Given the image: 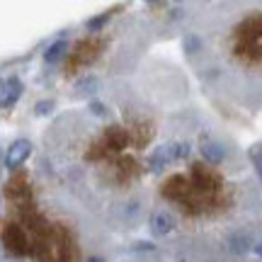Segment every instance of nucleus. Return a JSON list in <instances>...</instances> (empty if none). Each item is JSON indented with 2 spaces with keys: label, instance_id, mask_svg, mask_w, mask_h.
<instances>
[{
  "label": "nucleus",
  "instance_id": "f257e3e1",
  "mask_svg": "<svg viewBox=\"0 0 262 262\" xmlns=\"http://www.w3.org/2000/svg\"><path fill=\"white\" fill-rule=\"evenodd\" d=\"M192 107L187 78L150 61L49 126L41 172L110 235L131 233L146 226L150 182Z\"/></svg>",
  "mask_w": 262,
  "mask_h": 262
},
{
  "label": "nucleus",
  "instance_id": "f03ea898",
  "mask_svg": "<svg viewBox=\"0 0 262 262\" xmlns=\"http://www.w3.org/2000/svg\"><path fill=\"white\" fill-rule=\"evenodd\" d=\"M156 243H196L262 260V187L235 139L194 104L148 189Z\"/></svg>",
  "mask_w": 262,
  "mask_h": 262
},
{
  "label": "nucleus",
  "instance_id": "7ed1b4c3",
  "mask_svg": "<svg viewBox=\"0 0 262 262\" xmlns=\"http://www.w3.org/2000/svg\"><path fill=\"white\" fill-rule=\"evenodd\" d=\"M178 29L209 104L233 122L255 119L262 112V3H187Z\"/></svg>",
  "mask_w": 262,
  "mask_h": 262
},
{
  "label": "nucleus",
  "instance_id": "20e7f679",
  "mask_svg": "<svg viewBox=\"0 0 262 262\" xmlns=\"http://www.w3.org/2000/svg\"><path fill=\"white\" fill-rule=\"evenodd\" d=\"M0 248L10 262H112V235L41 172H17L5 187Z\"/></svg>",
  "mask_w": 262,
  "mask_h": 262
},
{
  "label": "nucleus",
  "instance_id": "39448f33",
  "mask_svg": "<svg viewBox=\"0 0 262 262\" xmlns=\"http://www.w3.org/2000/svg\"><path fill=\"white\" fill-rule=\"evenodd\" d=\"M122 262H262L260 257H241L221 248L196 243H150Z\"/></svg>",
  "mask_w": 262,
  "mask_h": 262
},
{
  "label": "nucleus",
  "instance_id": "423d86ee",
  "mask_svg": "<svg viewBox=\"0 0 262 262\" xmlns=\"http://www.w3.org/2000/svg\"><path fill=\"white\" fill-rule=\"evenodd\" d=\"M32 156V141L27 139H17L15 143H10L8 153H5V168L8 170H19L27 158Z\"/></svg>",
  "mask_w": 262,
  "mask_h": 262
},
{
  "label": "nucleus",
  "instance_id": "0eeeda50",
  "mask_svg": "<svg viewBox=\"0 0 262 262\" xmlns=\"http://www.w3.org/2000/svg\"><path fill=\"white\" fill-rule=\"evenodd\" d=\"M22 95V83L17 78H10L5 85H0V107H12Z\"/></svg>",
  "mask_w": 262,
  "mask_h": 262
},
{
  "label": "nucleus",
  "instance_id": "6e6552de",
  "mask_svg": "<svg viewBox=\"0 0 262 262\" xmlns=\"http://www.w3.org/2000/svg\"><path fill=\"white\" fill-rule=\"evenodd\" d=\"M66 49H68V44H66V41H56V44H54V47H51V49L47 51V54H44L47 63H56V61H61V58H63L66 54H68Z\"/></svg>",
  "mask_w": 262,
  "mask_h": 262
}]
</instances>
